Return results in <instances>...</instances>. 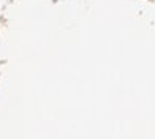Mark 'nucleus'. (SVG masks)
<instances>
[]
</instances>
